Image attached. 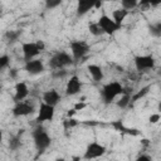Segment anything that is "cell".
<instances>
[{
	"label": "cell",
	"mask_w": 161,
	"mask_h": 161,
	"mask_svg": "<svg viewBox=\"0 0 161 161\" xmlns=\"http://www.w3.org/2000/svg\"><path fill=\"white\" fill-rule=\"evenodd\" d=\"M78 123H79L78 119H75L73 117H68L63 121V127H64V130H69V128H74L75 126H78Z\"/></svg>",
	"instance_id": "obj_26"
},
{
	"label": "cell",
	"mask_w": 161,
	"mask_h": 161,
	"mask_svg": "<svg viewBox=\"0 0 161 161\" xmlns=\"http://www.w3.org/2000/svg\"><path fill=\"white\" fill-rule=\"evenodd\" d=\"M137 161H151L152 157L150 155H146V153H140L137 157H136Z\"/></svg>",
	"instance_id": "obj_33"
},
{
	"label": "cell",
	"mask_w": 161,
	"mask_h": 161,
	"mask_svg": "<svg viewBox=\"0 0 161 161\" xmlns=\"http://www.w3.org/2000/svg\"><path fill=\"white\" fill-rule=\"evenodd\" d=\"M15 89V93H14V102H20V101H24L26 99V97L29 96V87L25 82H18L14 87Z\"/></svg>",
	"instance_id": "obj_15"
},
{
	"label": "cell",
	"mask_w": 161,
	"mask_h": 161,
	"mask_svg": "<svg viewBox=\"0 0 161 161\" xmlns=\"http://www.w3.org/2000/svg\"><path fill=\"white\" fill-rule=\"evenodd\" d=\"M24 130H20V132L16 136H13L9 138V148L11 151H16L21 146V140H20V133H23Z\"/></svg>",
	"instance_id": "obj_22"
},
{
	"label": "cell",
	"mask_w": 161,
	"mask_h": 161,
	"mask_svg": "<svg viewBox=\"0 0 161 161\" xmlns=\"http://www.w3.org/2000/svg\"><path fill=\"white\" fill-rule=\"evenodd\" d=\"M9 74H10V77H11V78H15V77H16V74H18V69H15V68L10 69Z\"/></svg>",
	"instance_id": "obj_34"
},
{
	"label": "cell",
	"mask_w": 161,
	"mask_h": 161,
	"mask_svg": "<svg viewBox=\"0 0 161 161\" xmlns=\"http://www.w3.org/2000/svg\"><path fill=\"white\" fill-rule=\"evenodd\" d=\"M4 36H5V39L8 40L9 44H14V43H16V42L20 39V36H21V30H20V29L8 30Z\"/></svg>",
	"instance_id": "obj_20"
},
{
	"label": "cell",
	"mask_w": 161,
	"mask_h": 161,
	"mask_svg": "<svg viewBox=\"0 0 161 161\" xmlns=\"http://www.w3.org/2000/svg\"><path fill=\"white\" fill-rule=\"evenodd\" d=\"M130 103H131V93L127 92V91H125V92L116 99V106H117L118 108H121V109L127 108V107L130 106Z\"/></svg>",
	"instance_id": "obj_19"
},
{
	"label": "cell",
	"mask_w": 161,
	"mask_h": 161,
	"mask_svg": "<svg viewBox=\"0 0 161 161\" xmlns=\"http://www.w3.org/2000/svg\"><path fill=\"white\" fill-rule=\"evenodd\" d=\"M135 68L138 72H146L150 70L155 67V58L150 54H143V55H136L133 58Z\"/></svg>",
	"instance_id": "obj_10"
},
{
	"label": "cell",
	"mask_w": 161,
	"mask_h": 161,
	"mask_svg": "<svg viewBox=\"0 0 161 161\" xmlns=\"http://www.w3.org/2000/svg\"><path fill=\"white\" fill-rule=\"evenodd\" d=\"M34 112H35L34 104L25 99L20 101V102H15V106L11 109V113L14 117H24V116H29Z\"/></svg>",
	"instance_id": "obj_11"
},
{
	"label": "cell",
	"mask_w": 161,
	"mask_h": 161,
	"mask_svg": "<svg viewBox=\"0 0 161 161\" xmlns=\"http://www.w3.org/2000/svg\"><path fill=\"white\" fill-rule=\"evenodd\" d=\"M8 67H10V57L8 54H3L0 55V69L4 70Z\"/></svg>",
	"instance_id": "obj_29"
},
{
	"label": "cell",
	"mask_w": 161,
	"mask_h": 161,
	"mask_svg": "<svg viewBox=\"0 0 161 161\" xmlns=\"http://www.w3.org/2000/svg\"><path fill=\"white\" fill-rule=\"evenodd\" d=\"M125 87L121 84V82L118 80H112V82H108L106 83L102 89H101V97L103 99L104 103L109 104L112 102H114L123 92H125Z\"/></svg>",
	"instance_id": "obj_1"
},
{
	"label": "cell",
	"mask_w": 161,
	"mask_h": 161,
	"mask_svg": "<svg viewBox=\"0 0 161 161\" xmlns=\"http://www.w3.org/2000/svg\"><path fill=\"white\" fill-rule=\"evenodd\" d=\"M111 126L114 128V131L121 132V133H125V135H128V136H138L140 135V131L137 128H132V127L125 126V123H123L122 119L112 121L111 122Z\"/></svg>",
	"instance_id": "obj_14"
},
{
	"label": "cell",
	"mask_w": 161,
	"mask_h": 161,
	"mask_svg": "<svg viewBox=\"0 0 161 161\" xmlns=\"http://www.w3.org/2000/svg\"><path fill=\"white\" fill-rule=\"evenodd\" d=\"M102 0H77L75 14L77 16H84L92 9H101Z\"/></svg>",
	"instance_id": "obj_7"
},
{
	"label": "cell",
	"mask_w": 161,
	"mask_h": 161,
	"mask_svg": "<svg viewBox=\"0 0 161 161\" xmlns=\"http://www.w3.org/2000/svg\"><path fill=\"white\" fill-rule=\"evenodd\" d=\"M150 89H151V86H145V87H142L140 91H137L133 96H131V103H135V102H137V101H140L141 98H143L148 92H150Z\"/></svg>",
	"instance_id": "obj_23"
},
{
	"label": "cell",
	"mask_w": 161,
	"mask_h": 161,
	"mask_svg": "<svg viewBox=\"0 0 161 161\" xmlns=\"http://www.w3.org/2000/svg\"><path fill=\"white\" fill-rule=\"evenodd\" d=\"M128 14H130V10H127V9H125V8H118V9H116V10H113L112 11V19L117 23V24H122L123 23V20L128 16Z\"/></svg>",
	"instance_id": "obj_18"
},
{
	"label": "cell",
	"mask_w": 161,
	"mask_h": 161,
	"mask_svg": "<svg viewBox=\"0 0 161 161\" xmlns=\"http://www.w3.org/2000/svg\"><path fill=\"white\" fill-rule=\"evenodd\" d=\"M31 136H33L35 148L38 150L39 153H43L52 143V138H50L49 133L45 131L43 123H36V127L33 130Z\"/></svg>",
	"instance_id": "obj_2"
},
{
	"label": "cell",
	"mask_w": 161,
	"mask_h": 161,
	"mask_svg": "<svg viewBox=\"0 0 161 161\" xmlns=\"http://www.w3.org/2000/svg\"><path fill=\"white\" fill-rule=\"evenodd\" d=\"M55 116V106L48 104L45 102H40L39 108L36 111V117L35 122L36 123H45V122H52Z\"/></svg>",
	"instance_id": "obj_5"
},
{
	"label": "cell",
	"mask_w": 161,
	"mask_h": 161,
	"mask_svg": "<svg viewBox=\"0 0 161 161\" xmlns=\"http://www.w3.org/2000/svg\"><path fill=\"white\" fill-rule=\"evenodd\" d=\"M69 49H70V54L73 55L74 60H79L84 58L91 52L89 44L84 40H72L69 43Z\"/></svg>",
	"instance_id": "obj_6"
},
{
	"label": "cell",
	"mask_w": 161,
	"mask_h": 161,
	"mask_svg": "<svg viewBox=\"0 0 161 161\" xmlns=\"http://www.w3.org/2000/svg\"><path fill=\"white\" fill-rule=\"evenodd\" d=\"M138 6V0H121V8L132 10Z\"/></svg>",
	"instance_id": "obj_27"
},
{
	"label": "cell",
	"mask_w": 161,
	"mask_h": 161,
	"mask_svg": "<svg viewBox=\"0 0 161 161\" xmlns=\"http://www.w3.org/2000/svg\"><path fill=\"white\" fill-rule=\"evenodd\" d=\"M160 119H161V114L160 113H152L148 117V122L150 123H157Z\"/></svg>",
	"instance_id": "obj_32"
},
{
	"label": "cell",
	"mask_w": 161,
	"mask_h": 161,
	"mask_svg": "<svg viewBox=\"0 0 161 161\" xmlns=\"http://www.w3.org/2000/svg\"><path fill=\"white\" fill-rule=\"evenodd\" d=\"M161 5V0H138V6L143 11H146L148 8H156Z\"/></svg>",
	"instance_id": "obj_21"
},
{
	"label": "cell",
	"mask_w": 161,
	"mask_h": 161,
	"mask_svg": "<svg viewBox=\"0 0 161 161\" xmlns=\"http://www.w3.org/2000/svg\"><path fill=\"white\" fill-rule=\"evenodd\" d=\"M157 111L158 112H161V101L158 102V104H157Z\"/></svg>",
	"instance_id": "obj_36"
},
{
	"label": "cell",
	"mask_w": 161,
	"mask_h": 161,
	"mask_svg": "<svg viewBox=\"0 0 161 161\" xmlns=\"http://www.w3.org/2000/svg\"><path fill=\"white\" fill-rule=\"evenodd\" d=\"M106 151H107V148H106L104 145H102V143H99L97 141H93V142L87 145L84 155H83V158H86V160L98 158V157L103 156L106 153Z\"/></svg>",
	"instance_id": "obj_9"
},
{
	"label": "cell",
	"mask_w": 161,
	"mask_h": 161,
	"mask_svg": "<svg viewBox=\"0 0 161 161\" xmlns=\"http://www.w3.org/2000/svg\"><path fill=\"white\" fill-rule=\"evenodd\" d=\"M97 21H98V24L101 25L103 33L107 34V35H113L114 33H117V31L121 29V25L117 24V23L112 19V16H108V15H106V14L101 15Z\"/></svg>",
	"instance_id": "obj_8"
},
{
	"label": "cell",
	"mask_w": 161,
	"mask_h": 161,
	"mask_svg": "<svg viewBox=\"0 0 161 161\" xmlns=\"http://www.w3.org/2000/svg\"><path fill=\"white\" fill-rule=\"evenodd\" d=\"M42 101L45 102V103H48V104L57 106L59 103V101H60V94H59V92L57 89L52 88V89H48V91H45L43 93Z\"/></svg>",
	"instance_id": "obj_16"
},
{
	"label": "cell",
	"mask_w": 161,
	"mask_h": 161,
	"mask_svg": "<svg viewBox=\"0 0 161 161\" xmlns=\"http://www.w3.org/2000/svg\"><path fill=\"white\" fill-rule=\"evenodd\" d=\"M82 91V82L78 75H70L65 84V96H75Z\"/></svg>",
	"instance_id": "obj_13"
},
{
	"label": "cell",
	"mask_w": 161,
	"mask_h": 161,
	"mask_svg": "<svg viewBox=\"0 0 161 161\" xmlns=\"http://www.w3.org/2000/svg\"><path fill=\"white\" fill-rule=\"evenodd\" d=\"M63 0H44V6L47 10H53L58 6H60Z\"/></svg>",
	"instance_id": "obj_28"
},
{
	"label": "cell",
	"mask_w": 161,
	"mask_h": 161,
	"mask_svg": "<svg viewBox=\"0 0 161 161\" xmlns=\"http://www.w3.org/2000/svg\"><path fill=\"white\" fill-rule=\"evenodd\" d=\"M45 49V43L43 40H35V42H25L21 43V52L24 60H31L36 58L43 50Z\"/></svg>",
	"instance_id": "obj_3"
},
{
	"label": "cell",
	"mask_w": 161,
	"mask_h": 161,
	"mask_svg": "<svg viewBox=\"0 0 161 161\" xmlns=\"http://www.w3.org/2000/svg\"><path fill=\"white\" fill-rule=\"evenodd\" d=\"M148 33L155 38H161V21H156L148 25Z\"/></svg>",
	"instance_id": "obj_24"
},
{
	"label": "cell",
	"mask_w": 161,
	"mask_h": 161,
	"mask_svg": "<svg viewBox=\"0 0 161 161\" xmlns=\"http://www.w3.org/2000/svg\"><path fill=\"white\" fill-rule=\"evenodd\" d=\"M75 113H77V111H75L74 108H72V109H69V111L67 112V117H73Z\"/></svg>",
	"instance_id": "obj_35"
},
{
	"label": "cell",
	"mask_w": 161,
	"mask_h": 161,
	"mask_svg": "<svg viewBox=\"0 0 161 161\" xmlns=\"http://www.w3.org/2000/svg\"><path fill=\"white\" fill-rule=\"evenodd\" d=\"M24 69L30 75H38V74H42L45 70V65H44L43 60H40L38 58H34L31 60H26L25 62Z\"/></svg>",
	"instance_id": "obj_12"
},
{
	"label": "cell",
	"mask_w": 161,
	"mask_h": 161,
	"mask_svg": "<svg viewBox=\"0 0 161 161\" xmlns=\"http://www.w3.org/2000/svg\"><path fill=\"white\" fill-rule=\"evenodd\" d=\"M87 107V103L84 102V101H78L77 103H74V106H73V108L78 112V111H82V109H84Z\"/></svg>",
	"instance_id": "obj_31"
},
{
	"label": "cell",
	"mask_w": 161,
	"mask_h": 161,
	"mask_svg": "<svg viewBox=\"0 0 161 161\" xmlns=\"http://www.w3.org/2000/svg\"><path fill=\"white\" fill-rule=\"evenodd\" d=\"M88 30H89V33H91L92 35H94V36H99V35L104 34L103 30H102V28H101V25L98 24V21L89 23V24H88Z\"/></svg>",
	"instance_id": "obj_25"
},
{
	"label": "cell",
	"mask_w": 161,
	"mask_h": 161,
	"mask_svg": "<svg viewBox=\"0 0 161 161\" xmlns=\"http://www.w3.org/2000/svg\"><path fill=\"white\" fill-rule=\"evenodd\" d=\"M54 78H58V79H62L64 77L68 75V70L65 68H60V69H54L53 70V74H52Z\"/></svg>",
	"instance_id": "obj_30"
},
{
	"label": "cell",
	"mask_w": 161,
	"mask_h": 161,
	"mask_svg": "<svg viewBox=\"0 0 161 161\" xmlns=\"http://www.w3.org/2000/svg\"><path fill=\"white\" fill-rule=\"evenodd\" d=\"M160 88H161V86H160Z\"/></svg>",
	"instance_id": "obj_37"
},
{
	"label": "cell",
	"mask_w": 161,
	"mask_h": 161,
	"mask_svg": "<svg viewBox=\"0 0 161 161\" xmlns=\"http://www.w3.org/2000/svg\"><path fill=\"white\" fill-rule=\"evenodd\" d=\"M87 70L89 73V75L92 77V79L94 82H101L104 77L103 74V69L102 67H99L98 64H88L87 65Z\"/></svg>",
	"instance_id": "obj_17"
},
{
	"label": "cell",
	"mask_w": 161,
	"mask_h": 161,
	"mask_svg": "<svg viewBox=\"0 0 161 161\" xmlns=\"http://www.w3.org/2000/svg\"><path fill=\"white\" fill-rule=\"evenodd\" d=\"M74 63V58L72 54L67 52H57L50 59H49V67L54 69H60V68H67Z\"/></svg>",
	"instance_id": "obj_4"
}]
</instances>
